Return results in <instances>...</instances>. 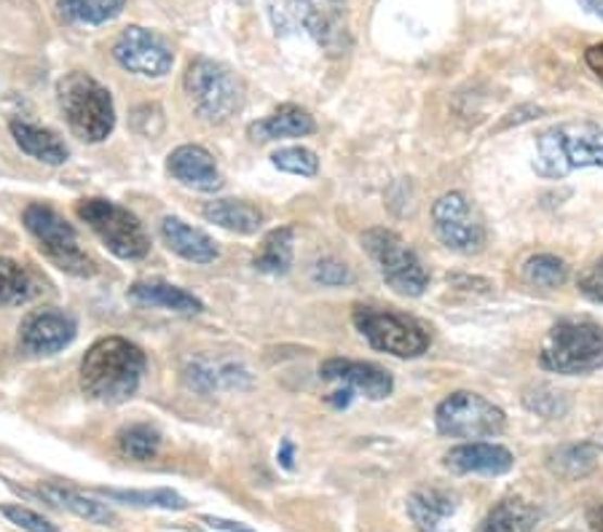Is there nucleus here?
Wrapping results in <instances>:
<instances>
[{"instance_id":"nucleus-1","label":"nucleus","mask_w":603,"mask_h":532,"mask_svg":"<svg viewBox=\"0 0 603 532\" xmlns=\"http://www.w3.org/2000/svg\"><path fill=\"white\" fill-rule=\"evenodd\" d=\"M145 366V353L138 344L124 337H105L84 355L81 388L102 404H124L138 393Z\"/></svg>"},{"instance_id":"nucleus-2","label":"nucleus","mask_w":603,"mask_h":532,"mask_svg":"<svg viewBox=\"0 0 603 532\" xmlns=\"http://www.w3.org/2000/svg\"><path fill=\"white\" fill-rule=\"evenodd\" d=\"M585 167L603 169V124H555L537 138L534 173L539 178L561 180Z\"/></svg>"},{"instance_id":"nucleus-3","label":"nucleus","mask_w":603,"mask_h":532,"mask_svg":"<svg viewBox=\"0 0 603 532\" xmlns=\"http://www.w3.org/2000/svg\"><path fill=\"white\" fill-rule=\"evenodd\" d=\"M269 14L279 33L304 30L328 54L349 52L344 0H269Z\"/></svg>"},{"instance_id":"nucleus-4","label":"nucleus","mask_w":603,"mask_h":532,"mask_svg":"<svg viewBox=\"0 0 603 532\" xmlns=\"http://www.w3.org/2000/svg\"><path fill=\"white\" fill-rule=\"evenodd\" d=\"M539 364L544 371L563 377H585L603 369V328L593 320H557L544 339Z\"/></svg>"},{"instance_id":"nucleus-5","label":"nucleus","mask_w":603,"mask_h":532,"mask_svg":"<svg viewBox=\"0 0 603 532\" xmlns=\"http://www.w3.org/2000/svg\"><path fill=\"white\" fill-rule=\"evenodd\" d=\"M60 105L73 132L87 143H100L116 127V107L105 87L89 73H67L56 84Z\"/></svg>"},{"instance_id":"nucleus-6","label":"nucleus","mask_w":603,"mask_h":532,"mask_svg":"<svg viewBox=\"0 0 603 532\" xmlns=\"http://www.w3.org/2000/svg\"><path fill=\"white\" fill-rule=\"evenodd\" d=\"M76 213L100 237L102 245L113 256L124 258V262H138V258H145L151 253V237H147L145 226L127 207L92 197V200L78 202Z\"/></svg>"},{"instance_id":"nucleus-7","label":"nucleus","mask_w":603,"mask_h":532,"mask_svg":"<svg viewBox=\"0 0 603 532\" xmlns=\"http://www.w3.org/2000/svg\"><path fill=\"white\" fill-rule=\"evenodd\" d=\"M351 322L360 337L379 353H389L395 358H419L429 350V333L416 318L395 309L379 307H355Z\"/></svg>"},{"instance_id":"nucleus-8","label":"nucleus","mask_w":603,"mask_h":532,"mask_svg":"<svg viewBox=\"0 0 603 532\" xmlns=\"http://www.w3.org/2000/svg\"><path fill=\"white\" fill-rule=\"evenodd\" d=\"M185 92L198 116L209 124H220L242 105V84L220 62L198 56L185 71Z\"/></svg>"},{"instance_id":"nucleus-9","label":"nucleus","mask_w":603,"mask_h":532,"mask_svg":"<svg viewBox=\"0 0 603 532\" xmlns=\"http://www.w3.org/2000/svg\"><path fill=\"white\" fill-rule=\"evenodd\" d=\"M362 248L373 258V264L379 266L386 286L395 293H400V296H421L429 288V271L424 269L421 258L395 231L368 229L362 235Z\"/></svg>"},{"instance_id":"nucleus-10","label":"nucleus","mask_w":603,"mask_h":532,"mask_svg":"<svg viewBox=\"0 0 603 532\" xmlns=\"http://www.w3.org/2000/svg\"><path fill=\"white\" fill-rule=\"evenodd\" d=\"M25 226L38 240V248L51 264L60 266L62 271L76 277H92L94 262L87 256V251L78 242L76 229L62 218L60 213L51 211L49 205H30L25 211Z\"/></svg>"},{"instance_id":"nucleus-11","label":"nucleus","mask_w":603,"mask_h":532,"mask_svg":"<svg viewBox=\"0 0 603 532\" xmlns=\"http://www.w3.org/2000/svg\"><path fill=\"white\" fill-rule=\"evenodd\" d=\"M437 433L448 439H491L508 426V417L486 395L459 390L451 393L435 411Z\"/></svg>"},{"instance_id":"nucleus-12","label":"nucleus","mask_w":603,"mask_h":532,"mask_svg":"<svg viewBox=\"0 0 603 532\" xmlns=\"http://www.w3.org/2000/svg\"><path fill=\"white\" fill-rule=\"evenodd\" d=\"M432 224H435L437 240L448 251L472 256V253H480L486 248V224H483L475 205L459 191L442 194L432 205Z\"/></svg>"},{"instance_id":"nucleus-13","label":"nucleus","mask_w":603,"mask_h":532,"mask_svg":"<svg viewBox=\"0 0 603 532\" xmlns=\"http://www.w3.org/2000/svg\"><path fill=\"white\" fill-rule=\"evenodd\" d=\"M113 56H116V62L124 71L147 78L167 76L175 65L172 47L158 33L145 30V27L138 25L127 27L118 36L116 47H113Z\"/></svg>"},{"instance_id":"nucleus-14","label":"nucleus","mask_w":603,"mask_h":532,"mask_svg":"<svg viewBox=\"0 0 603 532\" xmlns=\"http://www.w3.org/2000/svg\"><path fill=\"white\" fill-rule=\"evenodd\" d=\"M76 320L60 309H38L20 326V344L30 355H54L76 339Z\"/></svg>"},{"instance_id":"nucleus-15","label":"nucleus","mask_w":603,"mask_h":532,"mask_svg":"<svg viewBox=\"0 0 603 532\" xmlns=\"http://www.w3.org/2000/svg\"><path fill=\"white\" fill-rule=\"evenodd\" d=\"M322 379L328 382L346 384L355 393H362L371 401H384L395 390V379L389 371H384L375 364H362V360H346V358H330L320 366Z\"/></svg>"},{"instance_id":"nucleus-16","label":"nucleus","mask_w":603,"mask_h":532,"mask_svg":"<svg viewBox=\"0 0 603 532\" xmlns=\"http://www.w3.org/2000/svg\"><path fill=\"white\" fill-rule=\"evenodd\" d=\"M167 169L172 178H178L188 189L213 194V191H218L223 186L218 164H215L213 154L207 149H202V145H180V149H175L169 154Z\"/></svg>"},{"instance_id":"nucleus-17","label":"nucleus","mask_w":603,"mask_h":532,"mask_svg":"<svg viewBox=\"0 0 603 532\" xmlns=\"http://www.w3.org/2000/svg\"><path fill=\"white\" fill-rule=\"evenodd\" d=\"M515 466V457L508 446L472 441V444L453 446L446 455V468L453 473H486V477H502Z\"/></svg>"},{"instance_id":"nucleus-18","label":"nucleus","mask_w":603,"mask_h":532,"mask_svg":"<svg viewBox=\"0 0 603 532\" xmlns=\"http://www.w3.org/2000/svg\"><path fill=\"white\" fill-rule=\"evenodd\" d=\"M457 495L446 490H416L408 497V517L419 532H451V517L457 514Z\"/></svg>"},{"instance_id":"nucleus-19","label":"nucleus","mask_w":603,"mask_h":532,"mask_svg":"<svg viewBox=\"0 0 603 532\" xmlns=\"http://www.w3.org/2000/svg\"><path fill=\"white\" fill-rule=\"evenodd\" d=\"M162 237L164 242H167L169 251L178 253V256L185 258V262L213 264L215 258L220 256L215 242L209 240L204 231L193 229V226H188L185 220L175 218V215H167V218L162 220Z\"/></svg>"},{"instance_id":"nucleus-20","label":"nucleus","mask_w":603,"mask_h":532,"mask_svg":"<svg viewBox=\"0 0 603 532\" xmlns=\"http://www.w3.org/2000/svg\"><path fill=\"white\" fill-rule=\"evenodd\" d=\"M317 129L315 116L309 111H304L300 105H279L271 116H266L264 122L253 124L249 127V138L260 140H282V138H306Z\"/></svg>"},{"instance_id":"nucleus-21","label":"nucleus","mask_w":603,"mask_h":532,"mask_svg":"<svg viewBox=\"0 0 603 532\" xmlns=\"http://www.w3.org/2000/svg\"><path fill=\"white\" fill-rule=\"evenodd\" d=\"M129 296H132L138 304H145V307L169 309V313H180V315L202 313L204 309V304L198 302L193 293H188L178 286H169V282H162V280L138 282V286H132Z\"/></svg>"},{"instance_id":"nucleus-22","label":"nucleus","mask_w":603,"mask_h":532,"mask_svg":"<svg viewBox=\"0 0 603 532\" xmlns=\"http://www.w3.org/2000/svg\"><path fill=\"white\" fill-rule=\"evenodd\" d=\"M11 135H14L16 145H20L27 156H33V160L43 164H65L67 156H70L67 145L62 143L51 129L36 127V124L27 122H11Z\"/></svg>"},{"instance_id":"nucleus-23","label":"nucleus","mask_w":603,"mask_h":532,"mask_svg":"<svg viewBox=\"0 0 603 532\" xmlns=\"http://www.w3.org/2000/svg\"><path fill=\"white\" fill-rule=\"evenodd\" d=\"M185 379L191 388L202 390V393H213V390H247L253 384L247 369L239 364H207V360H196L188 366Z\"/></svg>"},{"instance_id":"nucleus-24","label":"nucleus","mask_w":603,"mask_h":532,"mask_svg":"<svg viewBox=\"0 0 603 532\" xmlns=\"http://www.w3.org/2000/svg\"><path fill=\"white\" fill-rule=\"evenodd\" d=\"M204 218L233 235H255L264 224V213L242 200H218L204 207Z\"/></svg>"},{"instance_id":"nucleus-25","label":"nucleus","mask_w":603,"mask_h":532,"mask_svg":"<svg viewBox=\"0 0 603 532\" xmlns=\"http://www.w3.org/2000/svg\"><path fill=\"white\" fill-rule=\"evenodd\" d=\"M601 460V446L593 444V441H582V444L557 446L553 455L548 457V468L555 477L582 479L588 477V473H593Z\"/></svg>"},{"instance_id":"nucleus-26","label":"nucleus","mask_w":603,"mask_h":532,"mask_svg":"<svg viewBox=\"0 0 603 532\" xmlns=\"http://www.w3.org/2000/svg\"><path fill=\"white\" fill-rule=\"evenodd\" d=\"M293 245H295V229L293 226H279L271 229L260 242L258 253H255V269L266 271V275H284L293 266Z\"/></svg>"},{"instance_id":"nucleus-27","label":"nucleus","mask_w":603,"mask_h":532,"mask_svg":"<svg viewBox=\"0 0 603 532\" xmlns=\"http://www.w3.org/2000/svg\"><path fill=\"white\" fill-rule=\"evenodd\" d=\"M41 495L47 497L49 503H54V506L65 508V511L76 514V517L87 519V522H92V524H111L113 519H116V514H113L105 503H97V501H92V497L81 495V492L65 490V486L43 484Z\"/></svg>"},{"instance_id":"nucleus-28","label":"nucleus","mask_w":603,"mask_h":532,"mask_svg":"<svg viewBox=\"0 0 603 532\" xmlns=\"http://www.w3.org/2000/svg\"><path fill=\"white\" fill-rule=\"evenodd\" d=\"M36 293V277L22 264L0 256V307H22V304L33 302Z\"/></svg>"},{"instance_id":"nucleus-29","label":"nucleus","mask_w":603,"mask_h":532,"mask_svg":"<svg viewBox=\"0 0 603 532\" xmlns=\"http://www.w3.org/2000/svg\"><path fill=\"white\" fill-rule=\"evenodd\" d=\"M534 528H537V511L521 497H508L488 514L480 532H534Z\"/></svg>"},{"instance_id":"nucleus-30","label":"nucleus","mask_w":603,"mask_h":532,"mask_svg":"<svg viewBox=\"0 0 603 532\" xmlns=\"http://www.w3.org/2000/svg\"><path fill=\"white\" fill-rule=\"evenodd\" d=\"M102 497L107 501H118L127 503V506H138V508H164V511H185L188 501L183 495H178L175 490H113V486H100Z\"/></svg>"},{"instance_id":"nucleus-31","label":"nucleus","mask_w":603,"mask_h":532,"mask_svg":"<svg viewBox=\"0 0 603 532\" xmlns=\"http://www.w3.org/2000/svg\"><path fill=\"white\" fill-rule=\"evenodd\" d=\"M127 0H60L62 20L73 25H105L124 11Z\"/></svg>"},{"instance_id":"nucleus-32","label":"nucleus","mask_w":603,"mask_h":532,"mask_svg":"<svg viewBox=\"0 0 603 532\" xmlns=\"http://www.w3.org/2000/svg\"><path fill=\"white\" fill-rule=\"evenodd\" d=\"M158 446H162V433L153 426H145V422L129 426L118 433V452L129 460H151L158 455Z\"/></svg>"},{"instance_id":"nucleus-33","label":"nucleus","mask_w":603,"mask_h":532,"mask_svg":"<svg viewBox=\"0 0 603 532\" xmlns=\"http://www.w3.org/2000/svg\"><path fill=\"white\" fill-rule=\"evenodd\" d=\"M523 280L528 286L553 291V288H561L568 280V266L563 258L550 256V253H539V256H531L523 264Z\"/></svg>"},{"instance_id":"nucleus-34","label":"nucleus","mask_w":603,"mask_h":532,"mask_svg":"<svg viewBox=\"0 0 603 532\" xmlns=\"http://www.w3.org/2000/svg\"><path fill=\"white\" fill-rule=\"evenodd\" d=\"M523 406L537 417L557 420V417H566V411L572 409V401H568L566 393L553 388V384H531L523 393Z\"/></svg>"},{"instance_id":"nucleus-35","label":"nucleus","mask_w":603,"mask_h":532,"mask_svg":"<svg viewBox=\"0 0 603 532\" xmlns=\"http://www.w3.org/2000/svg\"><path fill=\"white\" fill-rule=\"evenodd\" d=\"M271 164H274L277 169H282V173L306 175V178L317 175V169H320V160H317L315 151L304 149V145H293V149L277 151V154L271 156Z\"/></svg>"},{"instance_id":"nucleus-36","label":"nucleus","mask_w":603,"mask_h":532,"mask_svg":"<svg viewBox=\"0 0 603 532\" xmlns=\"http://www.w3.org/2000/svg\"><path fill=\"white\" fill-rule=\"evenodd\" d=\"M0 514H3L11 524H16V528L27 532H60L56 524H51L49 519L41 517V514L30 511V508L25 506H3L0 508Z\"/></svg>"},{"instance_id":"nucleus-37","label":"nucleus","mask_w":603,"mask_h":532,"mask_svg":"<svg viewBox=\"0 0 603 532\" xmlns=\"http://www.w3.org/2000/svg\"><path fill=\"white\" fill-rule=\"evenodd\" d=\"M311 277H315V282H320V286H328V288H338L355 280L349 266L335 262V258H322V262H317L315 275Z\"/></svg>"},{"instance_id":"nucleus-38","label":"nucleus","mask_w":603,"mask_h":532,"mask_svg":"<svg viewBox=\"0 0 603 532\" xmlns=\"http://www.w3.org/2000/svg\"><path fill=\"white\" fill-rule=\"evenodd\" d=\"M577 288L585 299H590V302L595 304H603V258H599L595 264H590L588 269L579 275Z\"/></svg>"},{"instance_id":"nucleus-39","label":"nucleus","mask_w":603,"mask_h":532,"mask_svg":"<svg viewBox=\"0 0 603 532\" xmlns=\"http://www.w3.org/2000/svg\"><path fill=\"white\" fill-rule=\"evenodd\" d=\"M539 113H542V107H537V105H523V107H517V111H512L510 113V118L508 122L502 124L499 129H504V127H510V124H521V122H531V118H537Z\"/></svg>"},{"instance_id":"nucleus-40","label":"nucleus","mask_w":603,"mask_h":532,"mask_svg":"<svg viewBox=\"0 0 603 532\" xmlns=\"http://www.w3.org/2000/svg\"><path fill=\"white\" fill-rule=\"evenodd\" d=\"M585 62H588L590 71L595 73V76L603 81V43H595V47H590L588 52H585Z\"/></svg>"},{"instance_id":"nucleus-41","label":"nucleus","mask_w":603,"mask_h":532,"mask_svg":"<svg viewBox=\"0 0 603 532\" xmlns=\"http://www.w3.org/2000/svg\"><path fill=\"white\" fill-rule=\"evenodd\" d=\"M277 460H279V466L284 468V471H293L295 468V446H293V441H287L284 439L282 441V446H279V455H277Z\"/></svg>"},{"instance_id":"nucleus-42","label":"nucleus","mask_w":603,"mask_h":532,"mask_svg":"<svg viewBox=\"0 0 603 532\" xmlns=\"http://www.w3.org/2000/svg\"><path fill=\"white\" fill-rule=\"evenodd\" d=\"M202 522H204V524H209V528H213V530H226V532H253V530L242 528V524H236V522H226V519H218V517H204Z\"/></svg>"},{"instance_id":"nucleus-43","label":"nucleus","mask_w":603,"mask_h":532,"mask_svg":"<svg viewBox=\"0 0 603 532\" xmlns=\"http://www.w3.org/2000/svg\"><path fill=\"white\" fill-rule=\"evenodd\" d=\"M351 395H355V390H349V388L335 390V393L328 398V404L335 406V409H346V406L351 404Z\"/></svg>"},{"instance_id":"nucleus-44","label":"nucleus","mask_w":603,"mask_h":532,"mask_svg":"<svg viewBox=\"0 0 603 532\" xmlns=\"http://www.w3.org/2000/svg\"><path fill=\"white\" fill-rule=\"evenodd\" d=\"M588 524H590V530H593V532H603V503H601V506L590 508V511H588Z\"/></svg>"},{"instance_id":"nucleus-45","label":"nucleus","mask_w":603,"mask_h":532,"mask_svg":"<svg viewBox=\"0 0 603 532\" xmlns=\"http://www.w3.org/2000/svg\"><path fill=\"white\" fill-rule=\"evenodd\" d=\"M577 3H579V9H585L588 14L599 16V20L603 22V0H577Z\"/></svg>"},{"instance_id":"nucleus-46","label":"nucleus","mask_w":603,"mask_h":532,"mask_svg":"<svg viewBox=\"0 0 603 532\" xmlns=\"http://www.w3.org/2000/svg\"><path fill=\"white\" fill-rule=\"evenodd\" d=\"M599 446H601V455H603V435H601V441H599Z\"/></svg>"}]
</instances>
